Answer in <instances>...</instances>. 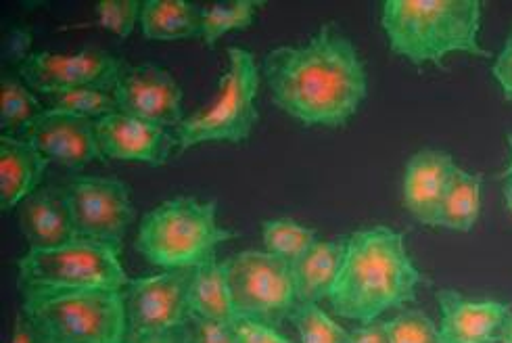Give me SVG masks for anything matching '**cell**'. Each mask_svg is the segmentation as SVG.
<instances>
[{
    "mask_svg": "<svg viewBox=\"0 0 512 343\" xmlns=\"http://www.w3.org/2000/svg\"><path fill=\"white\" fill-rule=\"evenodd\" d=\"M492 72H494L496 82L502 88L504 97L508 101H512V24H510V32H508V38L504 42V47H502L500 55L494 61Z\"/></svg>",
    "mask_w": 512,
    "mask_h": 343,
    "instance_id": "obj_32",
    "label": "cell"
},
{
    "mask_svg": "<svg viewBox=\"0 0 512 343\" xmlns=\"http://www.w3.org/2000/svg\"><path fill=\"white\" fill-rule=\"evenodd\" d=\"M203 7L189 0H145L141 30L147 40H189L201 36Z\"/></svg>",
    "mask_w": 512,
    "mask_h": 343,
    "instance_id": "obj_20",
    "label": "cell"
},
{
    "mask_svg": "<svg viewBox=\"0 0 512 343\" xmlns=\"http://www.w3.org/2000/svg\"><path fill=\"white\" fill-rule=\"evenodd\" d=\"M124 61L101 49L80 53H32L19 65V78L44 97L76 88L113 90Z\"/></svg>",
    "mask_w": 512,
    "mask_h": 343,
    "instance_id": "obj_10",
    "label": "cell"
},
{
    "mask_svg": "<svg viewBox=\"0 0 512 343\" xmlns=\"http://www.w3.org/2000/svg\"><path fill=\"white\" fill-rule=\"evenodd\" d=\"M235 333L237 343H291L276 327L251 318H237Z\"/></svg>",
    "mask_w": 512,
    "mask_h": 343,
    "instance_id": "obj_30",
    "label": "cell"
},
{
    "mask_svg": "<svg viewBox=\"0 0 512 343\" xmlns=\"http://www.w3.org/2000/svg\"><path fill=\"white\" fill-rule=\"evenodd\" d=\"M193 343H237L235 323H220L209 318H191Z\"/></svg>",
    "mask_w": 512,
    "mask_h": 343,
    "instance_id": "obj_31",
    "label": "cell"
},
{
    "mask_svg": "<svg viewBox=\"0 0 512 343\" xmlns=\"http://www.w3.org/2000/svg\"><path fill=\"white\" fill-rule=\"evenodd\" d=\"M262 74L272 103L306 126H345L368 93L366 63L337 24H322L304 44L272 49Z\"/></svg>",
    "mask_w": 512,
    "mask_h": 343,
    "instance_id": "obj_1",
    "label": "cell"
},
{
    "mask_svg": "<svg viewBox=\"0 0 512 343\" xmlns=\"http://www.w3.org/2000/svg\"><path fill=\"white\" fill-rule=\"evenodd\" d=\"M389 343H441L439 329L421 310H406L387 320Z\"/></svg>",
    "mask_w": 512,
    "mask_h": 343,
    "instance_id": "obj_28",
    "label": "cell"
},
{
    "mask_svg": "<svg viewBox=\"0 0 512 343\" xmlns=\"http://www.w3.org/2000/svg\"><path fill=\"white\" fill-rule=\"evenodd\" d=\"M17 220L30 249H51L78 239L63 187H40L19 203Z\"/></svg>",
    "mask_w": 512,
    "mask_h": 343,
    "instance_id": "obj_17",
    "label": "cell"
},
{
    "mask_svg": "<svg viewBox=\"0 0 512 343\" xmlns=\"http://www.w3.org/2000/svg\"><path fill=\"white\" fill-rule=\"evenodd\" d=\"M481 199H483V182L479 176L456 168L448 191L441 201L437 226L450 228V231L469 233L477 224L481 214Z\"/></svg>",
    "mask_w": 512,
    "mask_h": 343,
    "instance_id": "obj_22",
    "label": "cell"
},
{
    "mask_svg": "<svg viewBox=\"0 0 512 343\" xmlns=\"http://www.w3.org/2000/svg\"><path fill=\"white\" fill-rule=\"evenodd\" d=\"M260 7L262 3H255V0H232V3H214L203 7L199 38L205 47H214L224 34L251 28Z\"/></svg>",
    "mask_w": 512,
    "mask_h": 343,
    "instance_id": "obj_24",
    "label": "cell"
},
{
    "mask_svg": "<svg viewBox=\"0 0 512 343\" xmlns=\"http://www.w3.org/2000/svg\"><path fill=\"white\" fill-rule=\"evenodd\" d=\"M191 277L193 270H164L151 277L130 279L124 291L128 337L189 325Z\"/></svg>",
    "mask_w": 512,
    "mask_h": 343,
    "instance_id": "obj_11",
    "label": "cell"
},
{
    "mask_svg": "<svg viewBox=\"0 0 512 343\" xmlns=\"http://www.w3.org/2000/svg\"><path fill=\"white\" fill-rule=\"evenodd\" d=\"M95 13L101 28L120 38H128L141 24L143 3L141 0H101L95 7Z\"/></svg>",
    "mask_w": 512,
    "mask_h": 343,
    "instance_id": "obj_29",
    "label": "cell"
},
{
    "mask_svg": "<svg viewBox=\"0 0 512 343\" xmlns=\"http://www.w3.org/2000/svg\"><path fill=\"white\" fill-rule=\"evenodd\" d=\"M122 249L90 239H74L51 249H28L17 260L21 297L72 291H126L130 279L120 262Z\"/></svg>",
    "mask_w": 512,
    "mask_h": 343,
    "instance_id": "obj_5",
    "label": "cell"
},
{
    "mask_svg": "<svg viewBox=\"0 0 512 343\" xmlns=\"http://www.w3.org/2000/svg\"><path fill=\"white\" fill-rule=\"evenodd\" d=\"M345 241H316L291 262L297 304H318L327 300L343 260Z\"/></svg>",
    "mask_w": 512,
    "mask_h": 343,
    "instance_id": "obj_19",
    "label": "cell"
},
{
    "mask_svg": "<svg viewBox=\"0 0 512 343\" xmlns=\"http://www.w3.org/2000/svg\"><path fill=\"white\" fill-rule=\"evenodd\" d=\"M189 310L191 318H209L220 320V323H235L237 320L230 300L224 264L216 258L193 268L189 287Z\"/></svg>",
    "mask_w": 512,
    "mask_h": 343,
    "instance_id": "obj_21",
    "label": "cell"
},
{
    "mask_svg": "<svg viewBox=\"0 0 512 343\" xmlns=\"http://www.w3.org/2000/svg\"><path fill=\"white\" fill-rule=\"evenodd\" d=\"M126 343H193V331L189 325H182L168 331L128 337Z\"/></svg>",
    "mask_w": 512,
    "mask_h": 343,
    "instance_id": "obj_33",
    "label": "cell"
},
{
    "mask_svg": "<svg viewBox=\"0 0 512 343\" xmlns=\"http://www.w3.org/2000/svg\"><path fill=\"white\" fill-rule=\"evenodd\" d=\"M441 343H498L510 316L508 304L469 300L454 289L437 291Z\"/></svg>",
    "mask_w": 512,
    "mask_h": 343,
    "instance_id": "obj_15",
    "label": "cell"
},
{
    "mask_svg": "<svg viewBox=\"0 0 512 343\" xmlns=\"http://www.w3.org/2000/svg\"><path fill=\"white\" fill-rule=\"evenodd\" d=\"M9 343H38V337H36L34 329L30 327L26 316H23L21 312H17V316H15V325H13V333H11Z\"/></svg>",
    "mask_w": 512,
    "mask_h": 343,
    "instance_id": "obj_35",
    "label": "cell"
},
{
    "mask_svg": "<svg viewBox=\"0 0 512 343\" xmlns=\"http://www.w3.org/2000/svg\"><path fill=\"white\" fill-rule=\"evenodd\" d=\"M237 318L278 327L297 306L291 262L270 251H239L222 262Z\"/></svg>",
    "mask_w": 512,
    "mask_h": 343,
    "instance_id": "obj_8",
    "label": "cell"
},
{
    "mask_svg": "<svg viewBox=\"0 0 512 343\" xmlns=\"http://www.w3.org/2000/svg\"><path fill=\"white\" fill-rule=\"evenodd\" d=\"M40 343H126L128 312L124 291H72L21 297Z\"/></svg>",
    "mask_w": 512,
    "mask_h": 343,
    "instance_id": "obj_6",
    "label": "cell"
},
{
    "mask_svg": "<svg viewBox=\"0 0 512 343\" xmlns=\"http://www.w3.org/2000/svg\"><path fill=\"white\" fill-rule=\"evenodd\" d=\"M118 111L155 126L178 128L182 124V86L155 63L124 65L113 88Z\"/></svg>",
    "mask_w": 512,
    "mask_h": 343,
    "instance_id": "obj_12",
    "label": "cell"
},
{
    "mask_svg": "<svg viewBox=\"0 0 512 343\" xmlns=\"http://www.w3.org/2000/svg\"><path fill=\"white\" fill-rule=\"evenodd\" d=\"M44 101H46V109L69 113V116L84 118L90 122H99L118 111V101H115L113 90H107V88L65 90V93L44 97Z\"/></svg>",
    "mask_w": 512,
    "mask_h": 343,
    "instance_id": "obj_25",
    "label": "cell"
},
{
    "mask_svg": "<svg viewBox=\"0 0 512 343\" xmlns=\"http://www.w3.org/2000/svg\"><path fill=\"white\" fill-rule=\"evenodd\" d=\"M95 132L103 159L164 166L178 149L176 136L166 128L126 116L122 111L95 122Z\"/></svg>",
    "mask_w": 512,
    "mask_h": 343,
    "instance_id": "obj_14",
    "label": "cell"
},
{
    "mask_svg": "<svg viewBox=\"0 0 512 343\" xmlns=\"http://www.w3.org/2000/svg\"><path fill=\"white\" fill-rule=\"evenodd\" d=\"M508 145H510V162H508V168H506L504 174H502L504 178H506V176H512V134H508Z\"/></svg>",
    "mask_w": 512,
    "mask_h": 343,
    "instance_id": "obj_38",
    "label": "cell"
},
{
    "mask_svg": "<svg viewBox=\"0 0 512 343\" xmlns=\"http://www.w3.org/2000/svg\"><path fill=\"white\" fill-rule=\"evenodd\" d=\"M454 157L446 151L423 149L414 153L404 172V208L425 226H437L441 201L456 172Z\"/></svg>",
    "mask_w": 512,
    "mask_h": 343,
    "instance_id": "obj_16",
    "label": "cell"
},
{
    "mask_svg": "<svg viewBox=\"0 0 512 343\" xmlns=\"http://www.w3.org/2000/svg\"><path fill=\"white\" fill-rule=\"evenodd\" d=\"M260 90V65L253 53L230 47L228 70L220 78L216 99L184 118L174 136L178 151H189L205 143H232L247 141L255 122L258 109L255 97Z\"/></svg>",
    "mask_w": 512,
    "mask_h": 343,
    "instance_id": "obj_7",
    "label": "cell"
},
{
    "mask_svg": "<svg viewBox=\"0 0 512 343\" xmlns=\"http://www.w3.org/2000/svg\"><path fill=\"white\" fill-rule=\"evenodd\" d=\"M19 139L30 143L49 164L69 170H80L95 159H103L95 122L55 109H44Z\"/></svg>",
    "mask_w": 512,
    "mask_h": 343,
    "instance_id": "obj_13",
    "label": "cell"
},
{
    "mask_svg": "<svg viewBox=\"0 0 512 343\" xmlns=\"http://www.w3.org/2000/svg\"><path fill=\"white\" fill-rule=\"evenodd\" d=\"M349 343H389L385 323H366L354 331H349Z\"/></svg>",
    "mask_w": 512,
    "mask_h": 343,
    "instance_id": "obj_34",
    "label": "cell"
},
{
    "mask_svg": "<svg viewBox=\"0 0 512 343\" xmlns=\"http://www.w3.org/2000/svg\"><path fill=\"white\" fill-rule=\"evenodd\" d=\"M63 195L80 239L122 249L128 226L134 222L132 195L122 180L78 176L63 187Z\"/></svg>",
    "mask_w": 512,
    "mask_h": 343,
    "instance_id": "obj_9",
    "label": "cell"
},
{
    "mask_svg": "<svg viewBox=\"0 0 512 343\" xmlns=\"http://www.w3.org/2000/svg\"><path fill=\"white\" fill-rule=\"evenodd\" d=\"M381 26L391 53L412 65L439 63L452 53L492 57L479 42L477 0H385Z\"/></svg>",
    "mask_w": 512,
    "mask_h": 343,
    "instance_id": "obj_3",
    "label": "cell"
},
{
    "mask_svg": "<svg viewBox=\"0 0 512 343\" xmlns=\"http://www.w3.org/2000/svg\"><path fill=\"white\" fill-rule=\"evenodd\" d=\"M301 343H349V331L318 304H297L291 312Z\"/></svg>",
    "mask_w": 512,
    "mask_h": 343,
    "instance_id": "obj_27",
    "label": "cell"
},
{
    "mask_svg": "<svg viewBox=\"0 0 512 343\" xmlns=\"http://www.w3.org/2000/svg\"><path fill=\"white\" fill-rule=\"evenodd\" d=\"M504 199H506V208L512 214V176H506V185H504Z\"/></svg>",
    "mask_w": 512,
    "mask_h": 343,
    "instance_id": "obj_37",
    "label": "cell"
},
{
    "mask_svg": "<svg viewBox=\"0 0 512 343\" xmlns=\"http://www.w3.org/2000/svg\"><path fill=\"white\" fill-rule=\"evenodd\" d=\"M38 343H40V341H38Z\"/></svg>",
    "mask_w": 512,
    "mask_h": 343,
    "instance_id": "obj_39",
    "label": "cell"
},
{
    "mask_svg": "<svg viewBox=\"0 0 512 343\" xmlns=\"http://www.w3.org/2000/svg\"><path fill=\"white\" fill-rule=\"evenodd\" d=\"M235 237L218 222V203L180 195L155 205L138 226L136 249L153 266L193 270L216 258V249Z\"/></svg>",
    "mask_w": 512,
    "mask_h": 343,
    "instance_id": "obj_4",
    "label": "cell"
},
{
    "mask_svg": "<svg viewBox=\"0 0 512 343\" xmlns=\"http://www.w3.org/2000/svg\"><path fill=\"white\" fill-rule=\"evenodd\" d=\"M42 101L19 76L3 74L0 78V130L7 136H21L40 113Z\"/></svg>",
    "mask_w": 512,
    "mask_h": 343,
    "instance_id": "obj_23",
    "label": "cell"
},
{
    "mask_svg": "<svg viewBox=\"0 0 512 343\" xmlns=\"http://www.w3.org/2000/svg\"><path fill=\"white\" fill-rule=\"evenodd\" d=\"M262 241L270 254L293 262L295 258L304 254L306 249H310L318 239H316V231H312V228L289 218H278V220H266L262 224Z\"/></svg>",
    "mask_w": 512,
    "mask_h": 343,
    "instance_id": "obj_26",
    "label": "cell"
},
{
    "mask_svg": "<svg viewBox=\"0 0 512 343\" xmlns=\"http://www.w3.org/2000/svg\"><path fill=\"white\" fill-rule=\"evenodd\" d=\"M502 343H512V314L506 318V323L502 327V335H500Z\"/></svg>",
    "mask_w": 512,
    "mask_h": 343,
    "instance_id": "obj_36",
    "label": "cell"
},
{
    "mask_svg": "<svg viewBox=\"0 0 512 343\" xmlns=\"http://www.w3.org/2000/svg\"><path fill=\"white\" fill-rule=\"evenodd\" d=\"M418 283L421 272L408 256L404 235L389 226H372L345 239L327 300L337 316L366 325L414 300Z\"/></svg>",
    "mask_w": 512,
    "mask_h": 343,
    "instance_id": "obj_2",
    "label": "cell"
},
{
    "mask_svg": "<svg viewBox=\"0 0 512 343\" xmlns=\"http://www.w3.org/2000/svg\"><path fill=\"white\" fill-rule=\"evenodd\" d=\"M49 162L19 136H0V208L9 212L40 189Z\"/></svg>",
    "mask_w": 512,
    "mask_h": 343,
    "instance_id": "obj_18",
    "label": "cell"
}]
</instances>
